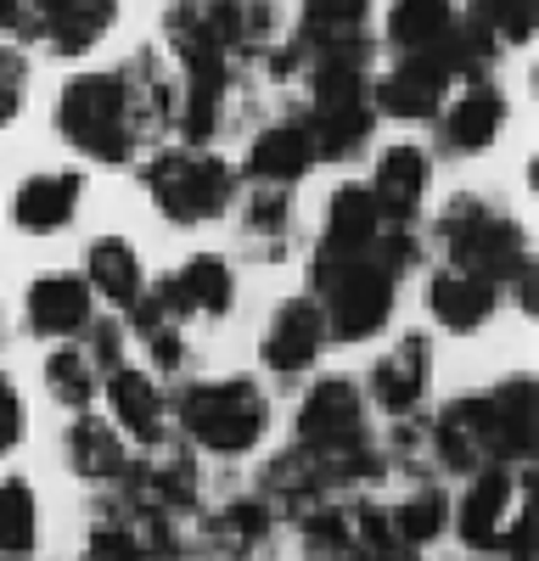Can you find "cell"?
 <instances>
[{
    "label": "cell",
    "instance_id": "obj_34",
    "mask_svg": "<svg viewBox=\"0 0 539 561\" xmlns=\"http://www.w3.org/2000/svg\"><path fill=\"white\" fill-rule=\"evenodd\" d=\"M348 561H416V556L404 550V545H388V550H354Z\"/></svg>",
    "mask_w": 539,
    "mask_h": 561
},
{
    "label": "cell",
    "instance_id": "obj_15",
    "mask_svg": "<svg viewBox=\"0 0 539 561\" xmlns=\"http://www.w3.org/2000/svg\"><path fill=\"white\" fill-rule=\"evenodd\" d=\"M79 192L84 180L73 169H51V174H28L12 197V225L28 230V237H51V230L73 225L79 214Z\"/></svg>",
    "mask_w": 539,
    "mask_h": 561
},
{
    "label": "cell",
    "instance_id": "obj_9",
    "mask_svg": "<svg viewBox=\"0 0 539 561\" xmlns=\"http://www.w3.org/2000/svg\"><path fill=\"white\" fill-rule=\"evenodd\" d=\"M506 90L494 84V79H472L461 84V96L449 102L444 124H438V140H444V152H456V158H478L494 147V135L506 129Z\"/></svg>",
    "mask_w": 539,
    "mask_h": 561
},
{
    "label": "cell",
    "instance_id": "obj_22",
    "mask_svg": "<svg viewBox=\"0 0 539 561\" xmlns=\"http://www.w3.org/2000/svg\"><path fill=\"white\" fill-rule=\"evenodd\" d=\"M113 23H118V0H62L39 39L57 57H90L113 34Z\"/></svg>",
    "mask_w": 539,
    "mask_h": 561
},
{
    "label": "cell",
    "instance_id": "obj_23",
    "mask_svg": "<svg viewBox=\"0 0 539 561\" xmlns=\"http://www.w3.org/2000/svg\"><path fill=\"white\" fill-rule=\"evenodd\" d=\"M314 169V152H309V135L303 124H270L253 135V147H248V174L259 185H293Z\"/></svg>",
    "mask_w": 539,
    "mask_h": 561
},
{
    "label": "cell",
    "instance_id": "obj_30",
    "mask_svg": "<svg viewBox=\"0 0 539 561\" xmlns=\"http://www.w3.org/2000/svg\"><path fill=\"white\" fill-rule=\"evenodd\" d=\"M23 96H28V57L18 45H0V129L23 113Z\"/></svg>",
    "mask_w": 539,
    "mask_h": 561
},
{
    "label": "cell",
    "instance_id": "obj_10",
    "mask_svg": "<svg viewBox=\"0 0 539 561\" xmlns=\"http://www.w3.org/2000/svg\"><path fill=\"white\" fill-rule=\"evenodd\" d=\"M152 304L180 325L186 314H231L237 304V275L225 259H192V264H180L174 275H163V287L152 293Z\"/></svg>",
    "mask_w": 539,
    "mask_h": 561
},
{
    "label": "cell",
    "instance_id": "obj_7",
    "mask_svg": "<svg viewBox=\"0 0 539 561\" xmlns=\"http://www.w3.org/2000/svg\"><path fill=\"white\" fill-rule=\"evenodd\" d=\"M456 84L444 51H416V57H399L377 84H371V102L377 118H404V124H427L444 107V90Z\"/></svg>",
    "mask_w": 539,
    "mask_h": 561
},
{
    "label": "cell",
    "instance_id": "obj_24",
    "mask_svg": "<svg viewBox=\"0 0 539 561\" xmlns=\"http://www.w3.org/2000/svg\"><path fill=\"white\" fill-rule=\"evenodd\" d=\"M68 466L90 483H113L129 472V449H124V433L102 415H79L68 427Z\"/></svg>",
    "mask_w": 539,
    "mask_h": 561
},
{
    "label": "cell",
    "instance_id": "obj_19",
    "mask_svg": "<svg viewBox=\"0 0 539 561\" xmlns=\"http://www.w3.org/2000/svg\"><path fill=\"white\" fill-rule=\"evenodd\" d=\"M494 304H501V293H494L489 280L456 270V264H444V270L433 275V287H427V309H433V320L444 325V332H456V337L478 332V325L494 314Z\"/></svg>",
    "mask_w": 539,
    "mask_h": 561
},
{
    "label": "cell",
    "instance_id": "obj_14",
    "mask_svg": "<svg viewBox=\"0 0 539 561\" xmlns=\"http://www.w3.org/2000/svg\"><path fill=\"white\" fill-rule=\"evenodd\" d=\"M427 180H433V163H427V152L422 147H388L382 158H377V174H371V203H377V214L388 219V225H404L416 208H422V197H427Z\"/></svg>",
    "mask_w": 539,
    "mask_h": 561
},
{
    "label": "cell",
    "instance_id": "obj_17",
    "mask_svg": "<svg viewBox=\"0 0 539 561\" xmlns=\"http://www.w3.org/2000/svg\"><path fill=\"white\" fill-rule=\"evenodd\" d=\"M427 377H433V348L427 337H404L399 348H388L371 370V399L388 410V415H416L422 393H427Z\"/></svg>",
    "mask_w": 539,
    "mask_h": 561
},
{
    "label": "cell",
    "instance_id": "obj_20",
    "mask_svg": "<svg viewBox=\"0 0 539 561\" xmlns=\"http://www.w3.org/2000/svg\"><path fill=\"white\" fill-rule=\"evenodd\" d=\"M84 287L129 309V304H141L147 298V270H141V253H135L129 242L118 237H102V242H90L84 248Z\"/></svg>",
    "mask_w": 539,
    "mask_h": 561
},
{
    "label": "cell",
    "instance_id": "obj_18",
    "mask_svg": "<svg viewBox=\"0 0 539 561\" xmlns=\"http://www.w3.org/2000/svg\"><path fill=\"white\" fill-rule=\"evenodd\" d=\"M107 404H113V427L135 444H158L163 427H169V410H163V393L147 370L135 365H118L107 377Z\"/></svg>",
    "mask_w": 539,
    "mask_h": 561
},
{
    "label": "cell",
    "instance_id": "obj_29",
    "mask_svg": "<svg viewBox=\"0 0 539 561\" xmlns=\"http://www.w3.org/2000/svg\"><path fill=\"white\" fill-rule=\"evenodd\" d=\"M303 556L309 561H348L354 556V523H348V511H332V505L314 511V517L303 523Z\"/></svg>",
    "mask_w": 539,
    "mask_h": 561
},
{
    "label": "cell",
    "instance_id": "obj_33",
    "mask_svg": "<svg viewBox=\"0 0 539 561\" xmlns=\"http://www.w3.org/2000/svg\"><path fill=\"white\" fill-rule=\"evenodd\" d=\"M18 438H23V399L0 382V455H7Z\"/></svg>",
    "mask_w": 539,
    "mask_h": 561
},
{
    "label": "cell",
    "instance_id": "obj_5",
    "mask_svg": "<svg viewBox=\"0 0 539 561\" xmlns=\"http://www.w3.org/2000/svg\"><path fill=\"white\" fill-rule=\"evenodd\" d=\"M180 427L192 433V444H203L208 455H248L259 438H264V393L248 382V377H231V382H197L180 393L174 404Z\"/></svg>",
    "mask_w": 539,
    "mask_h": 561
},
{
    "label": "cell",
    "instance_id": "obj_26",
    "mask_svg": "<svg viewBox=\"0 0 539 561\" xmlns=\"http://www.w3.org/2000/svg\"><path fill=\"white\" fill-rule=\"evenodd\" d=\"M494 45H528L534 28H539V0H472V12H467Z\"/></svg>",
    "mask_w": 539,
    "mask_h": 561
},
{
    "label": "cell",
    "instance_id": "obj_11",
    "mask_svg": "<svg viewBox=\"0 0 539 561\" xmlns=\"http://www.w3.org/2000/svg\"><path fill=\"white\" fill-rule=\"evenodd\" d=\"M359 438H371L359 388L343 377L314 382L298 404V444H359Z\"/></svg>",
    "mask_w": 539,
    "mask_h": 561
},
{
    "label": "cell",
    "instance_id": "obj_25",
    "mask_svg": "<svg viewBox=\"0 0 539 561\" xmlns=\"http://www.w3.org/2000/svg\"><path fill=\"white\" fill-rule=\"evenodd\" d=\"M34 534H39L34 489H28L23 478H7V483H0V556L23 561V556L34 550Z\"/></svg>",
    "mask_w": 539,
    "mask_h": 561
},
{
    "label": "cell",
    "instance_id": "obj_27",
    "mask_svg": "<svg viewBox=\"0 0 539 561\" xmlns=\"http://www.w3.org/2000/svg\"><path fill=\"white\" fill-rule=\"evenodd\" d=\"M45 388H51V399H62L68 410H90V399H96V359L84 348H57L45 359Z\"/></svg>",
    "mask_w": 539,
    "mask_h": 561
},
{
    "label": "cell",
    "instance_id": "obj_28",
    "mask_svg": "<svg viewBox=\"0 0 539 561\" xmlns=\"http://www.w3.org/2000/svg\"><path fill=\"white\" fill-rule=\"evenodd\" d=\"M388 523H393V539H399L404 550H411V545H433V539L449 528V500H444L438 489H416Z\"/></svg>",
    "mask_w": 539,
    "mask_h": 561
},
{
    "label": "cell",
    "instance_id": "obj_4",
    "mask_svg": "<svg viewBox=\"0 0 539 561\" xmlns=\"http://www.w3.org/2000/svg\"><path fill=\"white\" fill-rule=\"evenodd\" d=\"M309 280L321 293L314 304L326 314V337H337V343L377 337L393 314V275L377 270L371 259H314Z\"/></svg>",
    "mask_w": 539,
    "mask_h": 561
},
{
    "label": "cell",
    "instance_id": "obj_21",
    "mask_svg": "<svg viewBox=\"0 0 539 561\" xmlns=\"http://www.w3.org/2000/svg\"><path fill=\"white\" fill-rule=\"evenodd\" d=\"M456 23H461L456 0H393L382 34L399 57H416V51H438Z\"/></svg>",
    "mask_w": 539,
    "mask_h": 561
},
{
    "label": "cell",
    "instance_id": "obj_13",
    "mask_svg": "<svg viewBox=\"0 0 539 561\" xmlns=\"http://www.w3.org/2000/svg\"><path fill=\"white\" fill-rule=\"evenodd\" d=\"M23 314L34 325V337H79V332H90V287H84V275H68V270L34 275L28 298H23Z\"/></svg>",
    "mask_w": 539,
    "mask_h": 561
},
{
    "label": "cell",
    "instance_id": "obj_12",
    "mask_svg": "<svg viewBox=\"0 0 539 561\" xmlns=\"http://www.w3.org/2000/svg\"><path fill=\"white\" fill-rule=\"evenodd\" d=\"M517 517V483L506 466H483V472H472L461 505H456V534L472 545V550H501V534L512 528Z\"/></svg>",
    "mask_w": 539,
    "mask_h": 561
},
{
    "label": "cell",
    "instance_id": "obj_8",
    "mask_svg": "<svg viewBox=\"0 0 539 561\" xmlns=\"http://www.w3.org/2000/svg\"><path fill=\"white\" fill-rule=\"evenodd\" d=\"M326 343H332V337H326V314H321V304H314V298H287L276 314H270L259 354H264L270 370H282V377H298V370H309L314 359H321Z\"/></svg>",
    "mask_w": 539,
    "mask_h": 561
},
{
    "label": "cell",
    "instance_id": "obj_31",
    "mask_svg": "<svg viewBox=\"0 0 539 561\" xmlns=\"http://www.w3.org/2000/svg\"><path fill=\"white\" fill-rule=\"evenodd\" d=\"M371 0H303L298 28H366Z\"/></svg>",
    "mask_w": 539,
    "mask_h": 561
},
{
    "label": "cell",
    "instance_id": "obj_1",
    "mask_svg": "<svg viewBox=\"0 0 539 561\" xmlns=\"http://www.w3.org/2000/svg\"><path fill=\"white\" fill-rule=\"evenodd\" d=\"M57 129L90 163H129L135 147H141V135H135L124 68L73 73L62 84V96H57Z\"/></svg>",
    "mask_w": 539,
    "mask_h": 561
},
{
    "label": "cell",
    "instance_id": "obj_2",
    "mask_svg": "<svg viewBox=\"0 0 539 561\" xmlns=\"http://www.w3.org/2000/svg\"><path fill=\"white\" fill-rule=\"evenodd\" d=\"M438 248L444 259L489 280L494 293L512 287V280L528 270V237H523V225L506 219V214H494L489 203L478 197H456L444 214H438Z\"/></svg>",
    "mask_w": 539,
    "mask_h": 561
},
{
    "label": "cell",
    "instance_id": "obj_3",
    "mask_svg": "<svg viewBox=\"0 0 539 561\" xmlns=\"http://www.w3.org/2000/svg\"><path fill=\"white\" fill-rule=\"evenodd\" d=\"M377 129L366 68H309V152L314 163H348Z\"/></svg>",
    "mask_w": 539,
    "mask_h": 561
},
{
    "label": "cell",
    "instance_id": "obj_32",
    "mask_svg": "<svg viewBox=\"0 0 539 561\" xmlns=\"http://www.w3.org/2000/svg\"><path fill=\"white\" fill-rule=\"evenodd\" d=\"M84 561H141V545L129 539L124 523H102L96 534L84 539Z\"/></svg>",
    "mask_w": 539,
    "mask_h": 561
},
{
    "label": "cell",
    "instance_id": "obj_6",
    "mask_svg": "<svg viewBox=\"0 0 539 561\" xmlns=\"http://www.w3.org/2000/svg\"><path fill=\"white\" fill-rule=\"evenodd\" d=\"M147 192L169 225H208L237 203V169L214 152H163L147 163Z\"/></svg>",
    "mask_w": 539,
    "mask_h": 561
},
{
    "label": "cell",
    "instance_id": "obj_16",
    "mask_svg": "<svg viewBox=\"0 0 539 561\" xmlns=\"http://www.w3.org/2000/svg\"><path fill=\"white\" fill-rule=\"evenodd\" d=\"M382 214L371 203V192L359 180L337 185L332 203H326V237H321V259H366L371 242L382 237Z\"/></svg>",
    "mask_w": 539,
    "mask_h": 561
}]
</instances>
